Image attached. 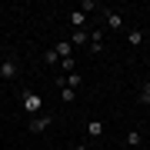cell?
Instances as JSON below:
<instances>
[{"label":"cell","instance_id":"1","mask_svg":"<svg viewBox=\"0 0 150 150\" xmlns=\"http://www.w3.org/2000/svg\"><path fill=\"white\" fill-rule=\"evenodd\" d=\"M40 107H43V100L37 93H23V110H27V113H37Z\"/></svg>","mask_w":150,"mask_h":150},{"label":"cell","instance_id":"2","mask_svg":"<svg viewBox=\"0 0 150 150\" xmlns=\"http://www.w3.org/2000/svg\"><path fill=\"white\" fill-rule=\"evenodd\" d=\"M50 123H54V117H33V120H30V130H33V134H43Z\"/></svg>","mask_w":150,"mask_h":150},{"label":"cell","instance_id":"3","mask_svg":"<svg viewBox=\"0 0 150 150\" xmlns=\"http://www.w3.org/2000/svg\"><path fill=\"white\" fill-rule=\"evenodd\" d=\"M0 77H4V80H13L17 77V64L13 60H4V64H0Z\"/></svg>","mask_w":150,"mask_h":150},{"label":"cell","instance_id":"4","mask_svg":"<svg viewBox=\"0 0 150 150\" xmlns=\"http://www.w3.org/2000/svg\"><path fill=\"white\" fill-rule=\"evenodd\" d=\"M107 27H110V30H123V17H120L117 10H107Z\"/></svg>","mask_w":150,"mask_h":150},{"label":"cell","instance_id":"5","mask_svg":"<svg viewBox=\"0 0 150 150\" xmlns=\"http://www.w3.org/2000/svg\"><path fill=\"white\" fill-rule=\"evenodd\" d=\"M70 23H74V30H83L87 13H83V10H70Z\"/></svg>","mask_w":150,"mask_h":150},{"label":"cell","instance_id":"6","mask_svg":"<svg viewBox=\"0 0 150 150\" xmlns=\"http://www.w3.org/2000/svg\"><path fill=\"white\" fill-rule=\"evenodd\" d=\"M90 50H93V54H100V50H103V33H100V30L90 37Z\"/></svg>","mask_w":150,"mask_h":150},{"label":"cell","instance_id":"7","mask_svg":"<svg viewBox=\"0 0 150 150\" xmlns=\"http://www.w3.org/2000/svg\"><path fill=\"white\" fill-rule=\"evenodd\" d=\"M93 33H87V30H74V37H70V43H90Z\"/></svg>","mask_w":150,"mask_h":150},{"label":"cell","instance_id":"8","mask_svg":"<svg viewBox=\"0 0 150 150\" xmlns=\"http://www.w3.org/2000/svg\"><path fill=\"white\" fill-rule=\"evenodd\" d=\"M80 83H83V77L77 74V70H74V74H67V87H70V90H77Z\"/></svg>","mask_w":150,"mask_h":150},{"label":"cell","instance_id":"9","mask_svg":"<svg viewBox=\"0 0 150 150\" xmlns=\"http://www.w3.org/2000/svg\"><path fill=\"white\" fill-rule=\"evenodd\" d=\"M127 43H130V47H140V43H144V33H140V30H130L127 33Z\"/></svg>","mask_w":150,"mask_h":150},{"label":"cell","instance_id":"10","mask_svg":"<svg viewBox=\"0 0 150 150\" xmlns=\"http://www.w3.org/2000/svg\"><path fill=\"white\" fill-rule=\"evenodd\" d=\"M60 100H64V103H74V100H77V90H70V87H60Z\"/></svg>","mask_w":150,"mask_h":150},{"label":"cell","instance_id":"11","mask_svg":"<svg viewBox=\"0 0 150 150\" xmlns=\"http://www.w3.org/2000/svg\"><path fill=\"white\" fill-rule=\"evenodd\" d=\"M127 144L130 147H140V144H144V134H140V130H130V134H127Z\"/></svg>","mask_w":150,"mask_h":150},{"label":"cell","instance_id":"12","mask_svg":"<svg viewBox=\"0 0 150 150\" xmlns=\"http://www.w3.org/2000/svg\"><path fill=\"white\" fill-rule=\"evenodd\" d=\"M87 130H90V137H100V134H103V123H100V120H90Z\"/></svg>","mask_w":150,"mask_h":150},{"label":"cell","instance_id":"13","mask_svg":"<svg viewBox=\"0 0 150 150\" xmlns=\"http://www.w3.org/2000/svg\"><path fill=\"white\" fill-rule=\"evenodd\" d=\"M54 50H57V54H60V60H67V57H70V43H67V40H64V43H57Z\"/></svg>","mask_w":150,"mask_h":150},{"label":"cell","instance_id":"14","mask_svg":"<svg viewBox=\"0 0 150 150\" xmlns=\"http://www.w3.org/2000/svg\"><path fill=\"white\" fill-rule=\"evenodd\" d=\"M140 103H150V80L140 87Z\"/></svg>","mask_w":150,"mask_h":150},{"label":"cell","instance_id":"15","mask_svg":"<svg viewBox=\"0 0 150 150\" xmlns=\"http://www.w3.org/2000/svg\"><path fill=\"white\" fill-rule=\"evenodd\" d=\"M57 60H60L57 50H47V54H43V64H57Z\"/></svg>","mask_w":150,"mask_h":150},{"label":"cell","instance_id":"16","mask_svg":"<svg viewBox=\"0 0 150 150\" xmlns=\"http://www.w3.org/2000/svg\"><path fill=\"white\" fill-rule=\"evenodd\" d=\"M60 67H64L67 74H74V57H67V60H60Z\"/></svg>","mask_w":150,"mask_h":150},{"label":"cell","instance_id":"17","mask_svg":"<svg viewBox=\"0 0 150 150\" xmlns=\"http://www.w3.org/2000/svg\"><path fill=\"white\" fill-rule=\"evenodd\" d=\"M74 150H87V144H77V147H74Z\"/></svg>","mask_w":150,"mask_h":150},{"label":"cell","instance_id":"18","mask_svg":"<svg viewBox=\"0 0 150 150\" xmlns=\"http://www.w3.org/2000/svg\"><path fill=\"white\" fill-rule=\"evenodd\" d=\"M0 64H4V57H0Z\"/></svg>","mask_w":150,"mask_h":150}]
</instances>
